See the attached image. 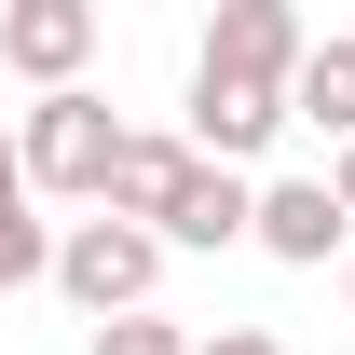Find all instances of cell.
<instances>
[{"label":"cell","mask_w":355,"mask_h":355,"mask_svg":"<svg viewBox=\"0 0 355 355\" xmlns=\"http://www.w3.org/2000/svg\"><path fill=\"white\" fill-rule=\"evenodd\" d=\"M0 191H28V164H14V123H0Z\"/></svg>","instance_id":"14"},{"label":"cell","mask_w":355,"mask_h":355,"mask_svg":"<svg viewBox=\"0 0 355 355\" xmlns=\"http://www.w3.org/2000/svg\"><path fill=\"white\" fill-rule=\"evenodd\" d=\"M55 273V232L28 219V191H0V287H42Z\"/></svg>","instance_id":"10"},{"label":"cell","mask_w":355,"mask_h":355,"mask_svg":"<svg viewBox=\"0 0 355 355\" xmlns=\"http://www.w3.org/2000/svg\"><path fill=\"white\" fill-rule=\"evenodd\" d=\"M96 55V0H0V69L14 83H83Z\"/></svg>","instance_id":"3"},{"label":"cell","mask_w":355,"mask_h":355,"mask_svg":"<svg viewBox=\"0 0 355 355\" xmlns=\"http://www.w3.org/2000/svg\"><path fill=\"white\" fill-rule=\"evenodd\" d=\"M150 273H164V232H150V219H110V205H96V219L55 232V287H69L83 314H137Z\"/></svg>","instance_id":"2"},{"label":"cell","mask_w":355,"mask_h":355,"mask_svg":"<svg viewBox=\"0 0 355 355\" xmlns=\"http://www.w3.org/2000/svg\"><path fill=\"white\" fill-rule=\"evenodd\" d=\"M328 191H342V219H355V137H342V150H328Z\"/></svg>","instance_id":"13"},{"label":"cell","mask_w":355,"mask_h":355,"mask_svg":"<svg viewBox=\"0 0 355 355\" xmlns=\"http://www.w3.org/2000/svg\"><path fill=\"white\" fill-rule=\"evenodd\" d=\"M205 69H232V83H273V96H287V69H301V14H287V0H219Z\"/></svg>","instance_id":"5"},{"label":"cell","mask_w":355,"mask_h":355,"mask_svg":"<svg viewBox=\"0 0 355 355\" xmlns=\"http://www.w3.org/2000/svg\"><path fill=\"white\" fill-rule=\"evenodd\" d=\"M342 287H355V260H342Z\"/></svg>","instance_id":"15"},{"label":"cell","mask_w":355,"mask_h":355,"mask_svg":"<svg viewBox=\"0 0 355 355\" xmlns=\"http://www.w3.org/2000/svg\"><path fill=\"white\" fill-rule=\"evenodd\" d=\"M273 123H287V96L273 83H232V69H191V150L205 164H260Z\"/></svg>","instance_id":"4"},{"label":"cell","mask_w":355,"mask_h":355,"mask_svg":"<svg viewBox=\"0 0 355 355\" xmlns=\"http://www.w3.org/2000/svg\"><path fill=\"white\" fill-rule=\"evenodd\" d=\"M178 178H191V137H123V164H110V219H150L164 232V205H178Z\"/></svg>","instance_id":"8"},{"label":"cell","mask_w":355,"mask_h":355,"mask_svg":"<svg viewBox=\"0 0 355 355\" xmlns=\"http://www.w3.org/2000/svg\"><path fill=\"white\" fill-rule=\"evenodd\" d=\"M191 355H287L273 328H219V342H191Z\"/></svg>","instance_id":"12"},{"label":"cell","mask_w":355,"mask_h":355,"mask_svg":"<svg viewBox=\"0 0 355 355\" xmlns=\"http://www.w3.org/2000/svg\"><path fill=\"white\" fill-rule=\"evenodd\" d=\"M96 355H191V328H178V314H96Z\"/></svg>","instance_id":"11"},{"label":"cell","mask_w":355,"mask_h":355,"mask_svg":"<svg viewBox=\"0 0 355 355\" xmlns=\"http://www.w3.org/2000/svg\"><path fill=\"white\" fill-rule=\"evenodd\" d=\"M246 232H260V246H273V260H328V246H355V219H342V191H328V178H273V191H260V219H246Z\"/></svg>","instance_id":"7"},{"label":"cell","mask_w":355,"mask_h":355,"mask_svg":"<svg viewBox=\"0 0 355 355\" xmlns=\"http://www.w3.org/2000/svg\"><path fill=\"white\" fill-rule=\"evenodd\" d=\"M14 164H28V191H69V205H96L110 191V164H123V110L83 83H42V110L14 123Z\"/></svg>","instance_id":"1"},{"label":"cell","mask_w":355,"mask_h":355,"mask_svg":"<svg viewBox=\"0 0 355 355\" xmlns=\"http://www.w3.org/2000/svg\"><path fill=\"white\" fill-rule=\"evenodd\" d=\"M287 123H314L328 150L355 137V42H301V69H287Z\"/></svg>","instance_id":"9"},{"label":"cell","mask_w":355,"mask_h":355,"mask_svg":"<svg viewBox=\"0 0 355 355\" xmlns=\"http://www.w3.org/2000/svg\"><path fill=\"white\" fill-rule=\"evenodd\" d=\"M246 219H260V178L191 150V178H178V205H164V246H246Z\"/></svg>","instance_id":"6"}]
</instances>
